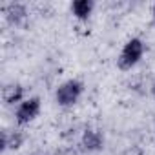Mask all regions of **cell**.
I'll return each instance as SVG.
<instances>
[{"label": "cell", "instance_id": "6", "mask_svg": "<svg viewBox=\"0 0 155 155\" xmlns=\"http://www.w3.org/2000/svg\"><path fill=\"white\" fill-rule=\"evenodd\" d=\"M93 8H95L93 0H75L71 4V13L79 20H88L90 15L93 13Z\"/></svg>", "mask_w": 155, "mask_h": 155}, {"label": "cell", "instance_id": "3", "mask_svg": "<svg viewBox=\"0 0 155 155\" xmlns=\"http://www.w3.org/2000/svg\"><path fill=\"white\" fill-rule=\"evenodd\" d=\"M40 113V99L38 97H29L26 101H22L18 106H17V111H15V120L17 124L20 126H26L29 124L31 120H35Z\"/></svg>", "mask_w": 155, "mask_h": 155}, {"label": "cell", "instance_id": "8", "mask_svg": "<svg viewBox=\"0 0 155 155\" xmlns=\"http://www.w3.org/2000/svg\"><path fill=\"white\" fill-rule=\"evenodd\" d=\"M4 101H6L8 106H11V104H20L22 101H26V99H24V88H22V86H11V88H8L6 93H4Z\"/></svg>", "mask_w": 155, "mask_h": 155}, {"label": "cell", "instance_id": "10", "mask_svg": "<svg viewBox=\"0 0 155 155\" xmlns=\"http://www.w3.org/2000/svg\"><path fill=\"white\" fill-rule=\"evenodd\" d=\"M153 17H155V6H153Z\"/></svg>", "mask_w": 155, "mask_h": 155}, {"label": "cell", "instance_id": "7", "mask_svg": "<svg viewBox=\"0 0 155 155\" xmlns=\"http://www.w3.org/2000/svg\"><path fill=\"white\" fill-rule=\"evenodd\" d=\"M24 142V135L20 131H8V130H2V151H8V150H18Z\"/></svg>", "mask_w": 155, "mask_h": 155}, {"label": "cell", "instance_id": "1", "mask_svg": "<svg viewBox=\"0 0 155 155\" xmlns=\"http://www.w3.org/2000/svg\"><path fill=\"white\" fill-rule=\"evenodd\" d=\"M142 55H144V42L140 38H137V37L130 38L124 44V48H122V51H120V55L117 58V66L122 71H128V69L135 68L140 62Z\"/></svg>", "mask_w": 155, "mask_h": 155}, {"label": "cell", "instance_id": "2", "mask_svg": "<svg viewBox=\"0 0 155 155\" xmlns=\"http://www.w3.org/2000/svg\"><path fill=\"white\" fill-rule=\"evenodd\" d=\"M82 91H84V84H82L81 81L71 79V81L62 82V84L57 88V91H55V101H57L58 106L69 108V106H73V104L79 102Z\"/></svg>", "mask_w": 155, "mask_h": 155}, {"label": "cell", "instance_id": "4", "mask_svg": "<svg viewBox=\"0 0 155 155\" xmlns=\"http://www.w3.org/2000/svg\"><path fill=\"white\" fill-rule=\"evenodd\" d=\"M4 15H6V20H8L9 24L20 26V24L26 20V17H28V9H26L24 4H15V2H11V4H8V6L4 8Z\"/></svg>", "mask_w": 155, "mask_h": 155}, {"label": "cell", "instance_id": "5", "mask_svg": "<svg viewBox=\"0 0 155 155\" xmlns=\"http://www.w3.org/2000/svg\"><path fill=\"white\" fill-rule=\"evenodd\" d=\"M81 142H82V148L86 151H99L102 148V144H104V137L97 130H86Z\"/></svg>", "mask_w": 155, "mask_h": 155}, {"label": "cell", "instance_id": "9", "mask_svg": "<svg viewBox=\"0 0 155 155\" xmlns=\"http://www.w3.org/2000/svg\"><path fill=\"white\" fill-rule=\"evenodd\" d=\"M151 91H153V97H155V82H153V88H151Z\"/></svg>", "mask_w": 155, "mask_h": 155}]
</instances>
